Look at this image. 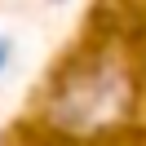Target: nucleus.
Returning <instances> with one entry per match:
<instances>
[{
    "instance_id": "nucleus-1",
    "label": "nucleus",
    "mask_w": 146,
    "mask_h": 146,
    "mask_svg": "<svg viewBox=\"0 0 146 146\" xmlns=\"http://www.w3.org/2000/svg\"><path fill=\"white\" fill-rule=\"evenodd\" d=\"M5 58H9V44H5V40H0V66H5Z\"/></svg>"
}]
</instances>
